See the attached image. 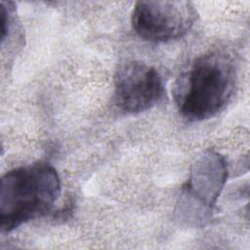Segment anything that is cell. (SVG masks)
I'll return each mask as SVG.
<instances>
[{
    "label": "cell",
    "mask_w": 250,
    "mask_h": 250,
    "mask_svg": "<svg viewBox=\"0 0 250 250\" xmlns=\"http://www.w3.org/2000/svg\"><path fill=\"white\" fill-rule=\"evenodd\" d=\"M163 95L158 71L142 62L122 64L114 77L116 105L126 113H140L151 108Z\"/></svg>",
    "instance_id": "5b68a950"
},
{
    "label": "cell",
    "mask_w": 250,
    "mask_h": 250,
    "mask_svg": "<svg viewBox=\"0 0 250 250\" xmlns=\"http://www.w3.org/2000/svg\"><path fill=\"white\" fill-rule=\"evenodd\" d=\"M235 80L234 66L225 55L208 53L197 57L175 87L174 98L181 114L193 121L216 115L230 100Z\"/></svg>",
    "instance_id": "6da1fadb"
},
{
    "label": "cell",
    "mask_w": 250,
    "mask_h": 250,
    "mask_svg": "<svg viewBox=\"0 0 250 250\" xmlns=\"http://www.w3.org/2000/svg\"><path fill=\"white\" fill-rule=\"evenodd\" d=\"M228 177L225 158L218 152L208 150L193 164L189 181L183 188L180 212H187L186 219L201 223L208 219Z\"/></svg>",
    "instance_id": "277c9868"
},
{
    "label": "cell",
    "mask_w": 250,
    "mask_h": 250,
    "mask_svg": "<svg viewBox=\"0 0 250 250\" xmlns=\"http://www.w3.org/2000/svg\"><path fill=\"white\" fill-rule=\"evenodd\" d=\"M61 194V181L49 163L38 162L6 173L0 184V226L11 231L46 214Z\"/></svg>",
    "instance_id": "7a4b0ae2"
},
{
    "label": "cell",
    "mask_w": 250,
    "mask_h": 250,
    "mask_svg": "<svg viewBox=\"0 0 250 250\" xmlns=\"http://www.w3.org/2000/svg\"><path fill=\"white\" fill-rule=\"evenodd\" d=\"M188 1H138L132 13V26L142 38L167 42L184 36L196 20Z\"/></svg>",
    "instance_id": "3957f363"
}]
</instances>
